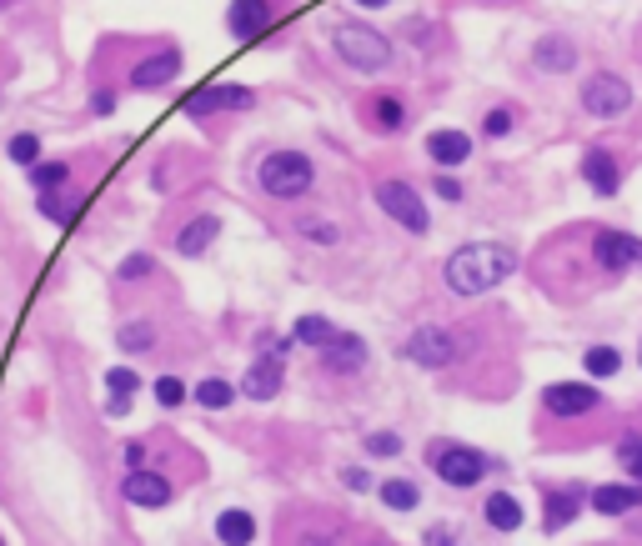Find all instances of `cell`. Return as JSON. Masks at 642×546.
<instances>
[{
	"instance_id": "1",
	"label": "cell",
	"mask_w": 642,
	"mask_h": 546,
	"mask_svg": "<svg viewBox=\"0 0 642 546\" xmlns=\"http://www.w3.org/2000/svg\"><path fill=\"white\" fill-rule=\"evenodd\" d=\"M607 416H612V401L582 381H557V386H542L537 396V436L557 451L597 441L607 431Z\"/></svg>"
},
{
	"instance_id": "2",
	"label": "cell",
	"mask_w": 642,
	"mask_h": 546,
	"mask_svg": "<svg viewBox=\"0 0 642 546\" xmlns=\"http://www.w3.org/2000/svg\"><path fill=\"white\" fill-rule=\"evenodd\" d=\"M512 271H517V251L512 246H502V241H472V246H457L447 256L442 281H447L452 296H487Z\"/></svg>"
},
{
	"instance_id": "3",
	"label": "cell",
	"mask_w": 642,
	"mask_h": 546,
	"mask_svg": "<svg viewBox=\"0 0 642 546\" xmlns=\"http://www.w3.org/2000/svg\"><path fill=\"white\" fill-rule=\"evenodd\" d=\"M332 51L342 56V66H352L362 76H377V71L392 66V41L377 26H362V21H337L332 26Z\"/></svg>"
},
{
	"instance_id": "4",
	"label": "cell",
	"mask_w": 642,
	"mask_h": 546,
	"mask_svg": "<svg viewBox=\"0 0 642 546\" xmlns=\"http://www.w3.org/2000/svg\"><path fill=\"white\" fill-rule=\"evenodd\" d=\"M256 186L271 196V201H301L311 186H316V161L306 151H271L261 156L256 166Z\"/></svg>"
},
{
	"instance_id": "5",
	"label": "cell",
	"mask_w": 642,
	"mask_h": 546,
	"mask_svg": "<svg viewBox=\"0 0 642 546\" xmlns=\"http://www.w3.org/2000/svg\"><path fill=\"white\" fill-rule=\"evenodd\" d=\"M276 546H347V521L321 506H286L276 521Z\"/></svg>"
},
{
	"instance_id": "6",
	"label": "cell",
	"mask_w": 642,
	"mask_h": 546,
	"mask_svg": "<svg viewBox=\"0 0 642 546\" xmlns=\"http://www.w3.org/2000/svg\"><path fill=\"white\" fill-rule=\"evenodd\" d=\"M427 466H432L452 491H472L487 471H497V461H492L487 451L467 446V441H432V446H427Z\"/></svg>"
},
{
	"instance_id": "7",
	"label": "cell",
	"mask_w": 642,
	"mask_h": 546,
	"mask_svg": "<svg viewBox=\"0 0 642 546\" xmlns=\"http://www.w3.org/2000/svg\"><path fill=\"white\" fill-rule=\"evenodd\" d=\"M587 266L597 276H627L642 266V241L627 231H612V226H592L587 231Z\"/></svg>"
},
{
	"instance_id": "8",
	"label": "cell",
	"mask_w": 642,
	"mask_h": 546,
	"mask_svg": "<svg viewBox=\"0 0 642 546\" xmlns=\"http://www.w3.org/2000/svg\"><path fill=\"white\" fill-rule=\"evenodd\" d=\"M372 201H377L402 231H412V236H427V231H432V211H427V201H422L417 186H407V181H377V186H372Z\"/></svg>"
},
{
	"instance_id": "9",
	"label": "cell",
	"mask_w": 642,
	"mask_h": 546,
	"mask_svg": "<svg viewBox=\"0 0 642 546\" xmlns=\"http://www.w3.org/2000/svg\"><path fill=\"white\" fill-rule=\"evenodd\" d=\"M577 101H582V111L592 121H617V116L632 111V86L622 76H612V71H597V76L582 81V96Z\"/></svg>"
},
{
	"instance_id": "10",
	"label": "cell",
	"mask_w": 642,
	"mask_h": 546,
	"mask_svg": "<svg viewBox=\"0 0 642 546\" xmlns=\"http://www.w3.org/2000/svg\"><path fill=\"white\" fill-rule=\"evenodd\" d=\"M407 361L422 371H452L457 366V326H417L407 336Z\"/></svg>"
},
{
	"instance_id": "11",
	"label": "cell",
	"mask_w": 642,
	"mask_h": 546,
	"mask_svg": "<svg viewBox=\"0 0 642 546\" xmlns=\"http://www.w3.org/2000/svg\"><path fill=\"white\" fill-rule=\"evenodd\" d=\"M181 76V51L176 46H161V51H146L136 66H131V91H161Z\"/></svg>"
},
{
	"instance_id": "12",
	"label": "cell",
	"mask_w": 642,
	"mask_h": 546,
	"mask_svg": "<svg viewBox=\"0 0 642 546\" xmlns=\"http://www.w3.org/2000/svg\"><path fill=\"white\" fill-rule=\"evenodd\" d=\"M271 21H276V0H231V11H226L231 41H261Z\"/></svg>"
},
{
	"instance_id": "13",
	"label": "cell",
	"mask_w": 642,
	"mask_h": 546,
	"mask_svg": "<svg viewBox=\"0 0 642 546\" xmlns=\"http://www.w3.org/2000/svg\"><path fill=\"white\" fill-rule=\"evenodd\" d=\"M582 501H587L582 481H562V486L542 491V531H567L572 516H582Z\"/></svg>"
},
{
	"instance_id": "14",
	"label": "cell",
	"mask_w": 642,
	"mask_h": 546,
	"mask_svg": "<svg viewBox=\"0 0 642 546\" xmlns=\"http://www.w3.org/2000/svg\"><path fill=\"white\" fill-rule=\"evenodd\" d=\"M121 496H126L131 506H146V511H156V506H171L176 486H171V476H161V471L141 466V471H131V476L121 481Z\"/></svg>"
},
{
	"instance_id": "15",
	"label": "cell",
	"mask_w": 642,
	"mask_h": 546,
	"mask_svg": "<svg viewBox=\"0 0 642 546\" xmlns=\"http://www.w3.org/2000/svg\"><path fill=\"white\" fill-rule=\"evenodd\" d=\"M281 371H286V361H281V351H261L256 361H251V371L241 376V396L246 401H271L276 391H281Z\"/></svg>"
},
{
	"instance_id": "16",
	"label": "cell",
	"mask_w": 642,
	"mask_h": 546,
	"mask_svg": "<svg viewBox=\"0 0 642 546\" xmlns=\"http://www.w3.org/2000/svg\"><path fill=\"white\" fill-rule=\"evenodd\" d=\"M582 181H587L597 196H617V191H622V161H617L607 146H587V151H582Z\"/></svg>"
},
{
	"instance_id": "17",
	"label": "cell",
	"mask_w": 642,
	"mask_h": 546,
	"mask_svg": "<svg viewBox=\"0 0 642 546\" xmlns=\"http://www.w3.org/2000/svg\"><path fill=\"white\" fill-rule=\"evenodd\" d=\"M321 371H332V376H357V371H367V341L352 336V331H342L327 351H321Z\"/></svg>"
},
{
	"instance_id": "18",
	"label": "cell",
	"mask_w": 642,
	"mask_h": 546,
	"mask_svg": "<svg viewBox=\"0 0 642 546\" xmlns=\"http://www.w3.org/2000/svg\"><path fill=\"white\" fill-rule=\"evenodd\" d=\"M592 511H602V516H627V511H637L642 506V481H607V486H592Z\"/></svg>"
},
{
	"instance_id": "19",
	"label": "cell",
	"mask_w": 642,
	"mask_h": 546,
	"mask_svg": "<svg viewBox=\"0 0 642 546\" xmlns=\"http://www.w3.org/2000/svg\"><path fill=\"white\" fill-rule=\"evenodd\" d=\"M532 66L547 71V76L577 71V41H572V36H542V41L532 46Z\"/></svg>"
},
{
	"instance_id": "20",
	"label": "cell",
	"mask_w": 642,
	"mask_h": 546,
	"mask_svg": "<svg viewBox=\"0 0 642 546\" xmlns=\"http://www.w3.org/2000/svg\"><path fill=\"white\" fill-rule=\"evenodd\" d=\"M467 156H472V136L467 131H432L427 136V161L432 166H442V171H457V166H467Z\"/></svg>"
},
{
	"instance_id": "21",
	"label": "cell",
	"mask_w": 642,
	"mask_h": 546,
	"mask_svg": "<svg viewBox=\"0 0 642 546\" xmlns=\"http://www.w3.org/2000/svg\"><path fill=\"white\" fill-rule=\"evenodd\" d=\"M367 121H372L382 136H402V131H407V101H402L397 91H377V96L367 101Z\"/></svg>"
},
{
	"instance_id": "22",
	"label": "cell",
	"mask_w": 642,
	"mask_h": 546,
	"mask_svg": "<svg viewBox=\"0 0 642 546\" xmlns=\"http://www.w3.org/2000/svg\"><path fill=\"white\" fill-rule=\"evenodd\" d=\"M216 236H221V216H216V211H201L196 221H186V226L176 231V251H181V256H206Z\"/></svg>"
},
{
	"instance_id": "23",
	"label": "cell",
	"mask_w": 642,
	"mask_h": 546,
	"mask_svg": "<svg viewBox=\"0 0 642 546\" xmlns=\"http://www.w3.org/2000/svg\"><path fill=\"white\" fill-rule=\"evenodd\" d=\"M337 336H342V326L327 321V316H316V311L296 316V326H291V341H296V346H316V351H327Z\"/></svg>"
},
{
	"instance_id": "24",
	"label": "cell",
	"mask_w": 642,
	"mask_h": 546,
	"mask_svg": "<svg viewBox=\"0 0 642 546\" xmlns=\"http://www.w3.org/2000/svg\"><path fill=\"white\" fill-rule=\"evenodd\" d=\"M482 516H487V526L492 531H522V501L512 496V491H492L487 501H482Z\"/></svg>"
},
{
	"instance_id": "25",
	"label": "cell",
	"mask_w": 642,
	"mask_h": 546,
	"mask_svg": "<svg viewBox=\"0 0 642 546\" xmlns=\"http://www.w3.org/2000/svg\"><path fill=\"white\" fill-rule=\"evenodd\" d=\"M256 531H261V526H256V516H251V511H241V506H231V511H221V516H216V541H221V546H251V541H256Z\"/></svg>"
},
{
	"instance_id": "26",
	"label": "cell",
	"mask_w": 642,
	"mask_h": 546,
	"mask_svg": "<svg viewBox=\"0 0 642 546\" xmlns=\"http://www.w3.org/2000/svg\"><path fill=\"white\" fill-rule=\"evenodd\" d=\"M81 201H86V196H81L76 186H61V191H41V201H36V206H41V216H46V221H71Z\"/></svg>"
},
{
	"instance_id": "27",
	"label": "cell",
	"mask_w": 642,
	"mask_h": 546,
	"mask_svg": "<svg viewBox=\"0 0 642 546\" xmlns=\"http://www.w3.org/2000/svg\"><path fill=\"white\" fill-rule=\"evenodd\" d=\"M612 456H617V466H622L632 481H642V431H637V426H622V431H617V451H612Z\"/></svg>"
},
{
	"instance_id": "28",
	"label": "cell",
	"mask_w": 642,
	"mask_h": 546,
	"mask_svg": "<svg viewBox=\"0 0 642 546\" xmlns=\"http://www.w3.org/2000/svg\"><path fill=\"white\" fill-rule=\"evenodd\" d=\"M377 496H382V506H392V511H417V506H422V491H417V481H407V476L382 481Z\"/></svg>"
},
{
	"instance_id": "29",
	"label": "cell",
	"mask_w": 642,
	"mask_h": 546,
	"mask_svg": "<svg viewBox=\"0 0 642 546\" xmlns=\"http://www.w3.org/2000/svg\"><path fill=\"white\" fill-rule=\"evenodd\" d=\"M26 176L36 191H61V186H71V161H36Z\"/></svg>"
},
{
	"instance_id": "30",
	"label": "cell",
	"mask_w": 642,
	"mask_h": 546,
	"mask_svg": "<svg viewBox=\"0 0 642 546\" xmlns=\"http://www.w3.org/2000/svg\"><path fill=\"white\" fill-rule=\"evenodd\" d=\"M582 371L587 376H617L622 371V351L617 346H587L582 351Z\"/></svg>"
},
{
	"instance_id": "31",
	"label": "cell",
	"mask_w": 642,
	"mask_h": 546,
	"mask_svg": "<svg viewBox=\"0 0 642 546\" xmlns=\"http://www.w3.org/2000/svg\"><path fill=\"white\" fill-rule=\"evenodd\" d=\"M116 346H121V351H141V356H146V351L156 346V326H151V321H126V326L116 331Z\"/></svg>"
},
{
	"instance_id": "32",
	"label": "cell",
	"mask_w": 642,
	"mask_h": 546,
	"mask_svg": "<svg viewBox=\"0 0 642 546\" xmlns=\"http://www.w3.org/2000/svg\"><path fill=\"white\" fill-rule=\"evenodd\" d=\"M196 401H201L206 411H226V406L236 401V386H231V381H221V376H206V381L196 386Z\"/></svg>"
},
{
	"instance_id": "33",
	"label": "cell",
	"mask_w": 642,
	"mask_h": 546,
	"mask_svg": "<svg viewBox=\"0 0 642 546\" xmlns=\"http://www.w3.org/2000/svg\"><path fill=\"white\" fill-rule=\"evenodd\" d=\"M6 156H11L16 166H36V161H41V136H36V131L11 136V141H6Z\"/></svg>"
},
{
	"instance_id": "34",
	"label": "cell",
	"mask_w": 642,
	"mask_h": 546,
	"mask_svg": "<svg viewBox=\"0 0 642 546\" xmlns=\"http://www.w3.org/2000/svg\"><path fill=\"white\" fill-rule=\"evenodd\" d=\"M146 276H156V256L151 251H136V256H126L121 266H116V281H146Z\"/></svg>"
},
{
	"instance_id": "35",
	"label": "cell",
	"mask_w": 642,
	"mask_h": 546,
	"mask_svg": "<svg viewBox=\"0 0 642 546\" xmlns=\"http://www.w3.org/2000/svg\"><path fill=\"white\" fill-rule=\"evenodd\" d=\"M512 126H517V116H512L507 106H492V111L482 116V136H487V141H507Z\"/></svg>"
},
{
	"instance_id": "36",
	"label": "cell",
	"mask_w": 642,
	"mask_h": 546,
	"mask_svg": "<svg viewBox=\"0 0 642 546\" xmlns=\"http://www.w3.org/2000/svg\"><path fill=\"white\" fill-rule=\"evenodd\" d=\"M106 391H111V396H136V391H141V371L111 366V371H106Z\"/></svg>"
},
{
	"instance_id": "37",
	"label": "cell",
	"mask_w": 642,
	"mask_h": 546,
	"mask_svg": "<svg viewBox=\"0 0 642 546\" xmlns=\"http://www.w3.org/2000/svg\"><path fill=\"white\" fill-rule=\"evenodd\" d=\"M181 111L201 121V116H211V111H221V91H216V86H206V91H196V96H186V101H181Z\"/></svg>"
},
{
	"instance_id": "38",
	"label": "cell",
	"mask_w": 642,
	"mask_h": 546,
	"mask_svg": "<svg viewBox=\"0 0 642 546\" xmlns=\"http://www.w3.org/2000/svg\"><path fill=\"white\" fill-rule=\"evenodd\" d=\"M156 401H161L166 411H176V406L186 401V381H181V376H161V381H156Z\"/></svg>"
},
{
	"instance_id": "39",
	"label": "cell",
	"mask_w": 642,
	"mask_h": 546,
	"mask_svg": "<svg viewBox=\"0 0 642 546\" xmlns=\"http://www.w3.org/2000/svg\"><path fill=\"white\" fill-rule=\"evenodd\" d=\"M221 91V111H251L256 106V91H246V86H216Z\"/></svg>"
},
{
	"instance_id": "40",
	"label": "cell",
	"mask_w": 642,
	"mask_h": 546,
	"mask_svg": "<svg viewBox=\"0 0 642 546\" xmlns=\"http://www.w3.org/2000/svg\"><path fill=\"white\" fill-rule=\"evenodd\" d=\"M367 456H402V436L397 431H372L367 436Z\"/></svg>"
},
{
	"instance_id": "41",
	"label": "cell",
	"mask_w": 642,
	"mask_h": 546,
	"mask_svg": "<svg viewBox=\"0 0 642 546\" xmlns=\"http://www.w3.org/2000/svg\"><path fill=\"white\" fill-rule=\"evenodd\" d=\"M301 236H306V241H316V246H337V241H342V231H337V226H327V221H301Z\"/></svg>"
},
{
	"instance_id": "42",
	"label": "cell",
	"mask_w": 642,
	"mask_h": 546,
	"mask_svg": "<svg viewBox=\"0 0 642 546\" xmlns=\"http://www.w3.org/2000/svg\"><path fill=\"white\" fill-rule=\"evenodd\" d=\"M121 461H126L131 471H141V466L151 461V441H126V446H121Z\"/></svg>"
},
{
	"instance_id": "43",
	"label": "cell",
	"mask_w": 642,
	"mask_h": 546,
	"mask_svg": "<svg viewBox=\"0 0 642 546\" xmlns=\"http://www.w3.org/2000/svg\"><path fill=\"white\" fill-rule=\"evenodd\" d=\"M422 541H427V546H462V541L452 536V526H432V531H422Z\"/></svg>"
},
{
	"instance_id": "44",
	"label": "cell",
	"mask_w": 642,
	"mask_h": 546,
	"mask_svg": "<svg viewBox=\"0 0 642 546\" xmlns=\"http://www.w3.org/2000/svg\"><path fill=\"white\" fill-rule=\"evenodd\" d=\"M342 481H347L352 491H372V476H367L362 466H347V471H342Z\"/></svg>"
},
{
	"instance_id": "45",
	"label": "cell",
	"mask_w": 642,
	"mask_h": 546,
	"mask_svg": "<svg viewBox=\"0 0 642 546\" xmlns=\"http://www.w3.org/2000/svg\"><path fill=\"white\" fill-rule=\"evenodd\" d=\"M91 111H96V116H111V111H116V96H111V91L101 86V91L91 96Z\"/></svg>"
},
{
	"instance_id": "46",
	"label": "cell",
	"mask_w": 642,
	"mask_h": 546,
	"mask_svg": "<svg viewBox=\"0 0 642 546\" xmlns=\"http://www.w3.org/2000/svg\"><path fill=\"white\" fill-rule=\"evenodd\" d=\"M432 186H437V196H442V201H462V186H457L452 176H437Z\"/></svg>"
},
{
	"instance_id": "47",
	"label": "cell",
	"mask_w": 642,
	"mask_h": 546,
	"mask_svg": "<svg viewBox=\"0 0 642 546\" xmlns=\"http://www.w3.org/2000/svg\"><path fill=\"white\" fill-rule=\"evenodd\" d=\"M106 416H131V396H106Z\"/></svg>"
},
{
	"instance_id": "48",
	"label": "cell",
	"mask_w": 642,
	"mask_h": 546,
	"mask_svg": "<svg viewBox=\"0 0 642 546\" xmlns=\"http://www.w3.org/2000/svg\"><path fill=\"white\" fill-rule=\"evenodd\" d=\"M352 6H367V11H382V6H387V0H352Z\"/></svg>"
},
{
	"instance_id": "49",
	"label": "cell",
	"mask_w": 642,
	"mask_h": 546,
	"mask_svg": "<svg viewBox=\"0 0 642 546\" xmlns=\"http://www.w3.org/2000/svg\"><path fill=\"white\" fill-rule=\"evenodd\" d=\"M367 546H382V541H367Z\"/></svg>"
},
{
	"instance_id": "50",
	"label": "cell",
	"mask_w": 642,
	"mask_h": 546,
	"mask_svg": "<svg viewBox=\"0 0 642 546\" xmlns=\"http://www.w3.org/2000/svg\"><path fill=\"white\" fill-rule=\"evenodd\" d=\"M0 546H6V541H0Z\"/></svg>"
}]
</instances>
